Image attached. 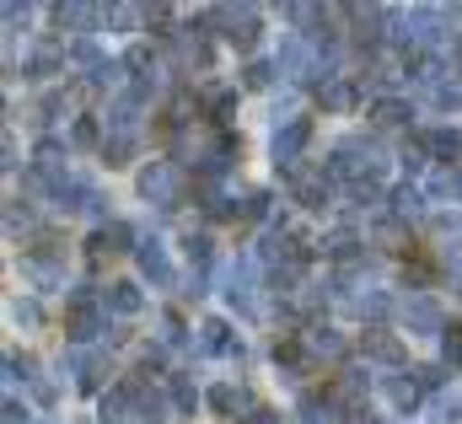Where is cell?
Segmentation results:
<instances>
[{"label": "cell", "mask_w": 462, "mask_h": 424, "mask_svg": "<svg viewBox=\"0 0 462 424\" xmlns=\"http://www.w3.org/2000/svg\"><path fill=\"white\" fill-rule=\"evenodd\" d=\"M70 333H76L81 344L97 338V333H108V312L92 307V290H76V296H70Z\"/></svg>", "instance_id": "obj_1"}, {"label": "cell", "mask_w": 462, "mask_h": 424, "mask_svg": "<svg viewBox=\"0 0 462 424\" xmlns=\"http://www.w3.org/2000/svg\"><path fill=\"white\" fill-rule=\"evenodd\" d=\"M140 194H145L151 205H172V199H178V172H172V161H151V167L140 172Z\"/></svg>", "instance_id": "obj_2"}, {"label": "cell", "mask_w": 462, "mask_h": 424, "mask_svg": "<svg viewBox=\"0 0 462 424\" xmlns=\"http://www.w3.org/2000/svg\"><path fill=\"white\" fill-rule=\"evenodd\" d=\"M307 140H312V118H291L285 129H274V161L280 167H296V156H301Z\"/></svg>", "instance_id": "obj_3"}, {"label": "cell", "mask_w": 462, "mask_h": 424, "mask_svg": "<svg viewBox=\"0 0 462 424\" xmlns=\"http://www.w3.org/2000/svg\"><path fill=\"white\" fill-rule=\"evenodd\" d=\"M216 16H221V27H226V38L236 49H253V43H258V16H253V5H221Z\"/></svg>", "instance_id": "obj_4"}, {"label": "cell", "mask_w": 462, "mask_h": 424, "mask_svg": "<svg viewBox=\"0 0 462 424\" xmlns=\"http://www.w3.org/2000/svg\"><path fill=\"white\" fill-rule=\"evenodd\" d=\"M134 258H140V274H145L151 285H172V263H167L162 242H140V247H134Z\"/></svg>", "instance_id": "obj_5"}, {"label": "cell", "mask_w": 462, "mask_h": 424, "mask_svg": "<svg viewBox=\"0 0 462 424\" xmlns=\"http://www.w3.org/2000/svg\"><path fill=\"white\" fill-rule=\"evenodd\" d=\"M403 322H409L414 333H447V327H441V312H436V301H430V296H409V301H403Z\"/></svg>", "instance_id": "obj_6"}, {"label": "cell", "mask_w": 462, "mask_h": 424, "mask_svg": "<svg viewBox=\"0 0 462 424\" xmlns=\"http://www.w3.org/2000/svg\"><path fill=\"white\" fill-rule=\"evenodd\" d=\"M226 296H231V307L253 312V263H247V258H242V263H231V274H226Z\"/></svg>", "instance_id": "obj_7"}, {"label": "cell", "mask_w": 462, "mask_h": 424, "mask_svg": "<svg viewBox=\"0 0 462 424\" xmlns=\"http://www.w3.org/2000/svg\"><path fill=\"white\" fill-rule=\"evenodd\" d=\"M199 344H205L210 355H231V360H242V344L231 338L226 322H205V327H199Z\"/></svg>", "instance_id": "obj_8"}, {"label": "cell", "mask_w": 462, "mask_h": 424, "mask_svg": "<svg viewBox=\"0 0 462 424\" xmlns=\"http://www.w3.org/2000/svg\"><path fill=\"white\" fill-rule=\"evenodd\" d=\"M301 344H307V355H312V360H339V355H345V338H339L334 327H312Z\"/></svg>", "instance_id": "obj_9"}, {"label": "cell", "mask_w": 462, "mask_h": 424, "mask_svg": "<svg viewBox=\"0 0 462 424\" xmlns=\"http://www.w3.org/2000/svg\"><path fill=\"white\" fill-rule=\"evenodd\" d=\"M103 312L134 318V312H140V290H134V285H108V296H103Z\"/></svg>", "instance_id": "obj_10"}, {"label": "cell", "mask_w": 462, "mask_h": 424, "mask_svg": "<svg viewBox=\"0 0 462 424\" xmlns=\"http://www.w3.org/2000/svg\"><path fill=\"white\" fill-rule=\"evenodd\" d=\"M425 145H430L441 161H457V156H462V129H430V134H425Z\"/></svg>", "instance_id": "obj_11"}, {"label": "cell", "mask_w": 462, "mask_h": 424, "mask_svg": "<svg viewBox=\"0 0 462 424\" xmlns=\"http://www.w3.org/2000/svg\"><path fill=\"white\" fill-rule=\"evenodd\" d=\"M274 70H285V76H307V70H312L307 43H285V49H280V60H274Z\"/></svg>", "instance_id": "obj_12"}, {"label": "cell", "mask_w": 462, "mask_h": 424, "mask_svg": "<svg viewBox=\"0 0 462 424\" xmlns=\"http://www.w3.org/2000/svg\"><path fill=\"white\" fill-rule=\"evenodd\" d=\"M210 409H221V414H236V409H253V398H247L242 387H231V382H221V387L210 392Z\"/></svg>", "instance_id": "obj_13"}, {"label": "cell", "mask_w": 462, "mask_h": 424, "mask_svg": "<svg viewBox=\"0 0 462 424\" xmlns=\"http://www.w3.org/2000/svg\"><path fill=\"white\" fill-rule=\"evenodd\" d=\"M387 392H393V403H398V409H420V392H425V387H420V382H409V376H387Z\"/></svg>", "instance_id": "obj_14"}, {"label": "cell", "mask_w": 462, "mask_h": 424, "mask_svg": "<svg viewBox=\"0 0 462 424\" xmlns=\"http://www.w3.org/2000/svg\"><path fill=\"white\" fill-rule=\"evenodd\" d=\"M301 419H307V424H334V398L307 392V398H301Z\"/></svg>", "instance_id": "obj_15"}, {"label": "cell", "mask_w": 462, "mask_h": 424, "mask_svg": "<svg viewBox=\"0 0 462 424\" xmlns=\"http://www.w3.org/2000/svg\"><path fill=\"white\" fill-rule=\"evenodd\" d=\"M430 194H436V199H462V172L457 167H441V172L430 178Z\"/></svg>", "instance_id": "obj_16"}, {"label": "cell", "mask_w": 462, "mask_h": 424, "mask_svg": "<svg viewBox=\"0 0 462 424\" xmlns=\"http://www.w3.org/2000/svg\"><path fill=\"white\" fill-rule=\"evenodd\" d=\"M365 349H371L376 360H387V365H398V360H403V344H398V338H387V333H365Z\"/></svg>", "instance_id": "obj_17"}, {"label": "cell", "mask_w": 462, "mask_h": 424, "mask_svg": "<svg viewBox=\"0 0 462 424\" xmlns=\"http://www.w3.org/2000/svg\"><path fill=\"white\" fill-rule=\"evenodd\" d=\"M70 365H76V382H81L87 392L103 382V360H97V355H70Z\"/></svg>", "instance_id": "obj_18"}, {"label": "cell", "mask_w": 462, "mask_h": 424, "mask_svg": "<svg viewBox=\"0 0 462 424\" xmlns=\"http://www.w3.org/2000/svg\"><path fill=\"white\" fill-rule=\"evenodd\" d=\"M349 103H355V87H345V81H328V87H323V107H334V113H345Z\"/></svg>", "instance_id": "obj_19"}, {"label": "cell", "mask_w": 462, "mask_h": 424, "mask_svg": "<svg viewBox=\"0 0 462 424\" xmlns=\"http://www.w3.org/2000/svg\"><path fill=\"white\" fill-rule=\"evenodd\" d=\"M371 113H376V124H403V118H409V103H398V97H382Z\"/></svg>", "instance_id": "obj_20"}, {"label": "cell", "mask_w": 462, "mask_h": 424, "mask_svg": "<svg viewBox=\"0 0 462 424\" xmlns=\"http://www.w3.org/2000/svg\"><path fill=\"white\" fill-rule=\"evenodd\" d=\"M205 103H210L216 118H226L231 107H236V92H231V87H210V92H205Z\"/></svg>", "instance_id": "obj_21"}, {"label": "cell", "mask_w": 462, "mask_h": 424, "mask_svg": "<svg viewBox=\"0 0 462 424\" xmlns=\"http://www.w3.org/2000/svg\"><path fill=\"white\" fill-rule=\"evenodd\" d=\"M22 269H27V280H38V285H54V280H60V269H54V263H43V258H27Z\"/></svg>", "instance_id": "obj_22"}, {"label": "cell", "mask_w": 462, "mask_h": 424, "mask_svg": "<svg viewBox=\"0 0 462 424\" xmlns=\"http://www.w3.org/2000/svg\"><path fill=\"white\" fill-rule=\"evenodd\" d=\"M172 403H178L183 414H194V403H199V392H194V382H183V376H178V382H172Z\"/></svg>", "instance_id": "obj_23"}, {"label": "cell", "mask_w": 462, "mask_h": 424, "mask_svg": "<svg viewBox=\"0 0 462 424\" xmlns=\"http://www.w3.org/2000/svg\"><path fill=\"white\" fill-rule=\"evenodd\" d=\"M441 349H447V360H457L462 365V322H452V327L441 333Z\"/></svg>", "instance_id": "obj_24"}, {"label": "cell", "mask_w": 462, "mask_h": 424, "mask_svg": "<svg viewBox=\"0 0 462 424\" xmlns=\"http://www.w3.org/2000/svg\"><path fill=\"white\" fill-rule=\"evenodd\" d=\"M376 242H382V247H403V226H398V220H382V226H376Z\"/></svg>", "instance_id": "obj_25"}, {"label": "cell", "mask_w": 462, "mask_h": 424, "mask_svg": "<svg viewBox=\"0 0 462 424\" xmlns=\"http://www.w3.org/2000/svg\"><path fill=\"white\" fill-rule=\"evenodd\" d=\"M269 81H274V65H263V60L247 65V87H269Z\"/></svg>", "instance_id": "obj_26"}, {"label": "cell", "mask_w": 462, "mask_h": 424, "mask_svg": "<svg viewBox=\"0 0 462 424\" xmlns=\"http://www.w3.org/2000/svg\"><path fill=\"white\" fill-rule=\"evenodd\" d=\"M393 210H398V215L420 210V194H414V189H398V194H393Z\"/></svg>", "instance_id": "obj_27"}, {"label": "cell", "mask_w": 462, "mask_h": 424, "mask_svg": "<svg viewBox=\"0 0 462 424\" xmlns=\"http://www.w3.org/2000/svg\"><path fill=\"white\" fill-rule=\"evenodd\" d=\"M436 103H441V107H457L462 103V87H436Z\"/></svg>", "instance_id": "obj_28"}, {"label": "cell", "mask_w": 462, "mask_h": 424, "mask_svg": "<svg viewBox=\"0 0 462 424\" xmlns=\"http://www.w3.org/2000/svg\"><path fill=\"white\" fill-rule=\"evenodd\" d=\"M11 318H16V322H38V307H32V301H16V307H11Z\"/></svg>", "instance_id": "obj_29"}, {"label": "cell", "mask_w": 462, "mask_h": 424, "mask_svg": "<svg viewBox=\"0 0 462 424\" xmlns=\"http://www.w3.org/2000/svg\"><path fill=\"white\" fill-rule=\"evenodd\" d=\"M247 424H274V414H263V409H253V414H247Z\"/></svg>", "instance_id": "obj_30"}]
</instances>
